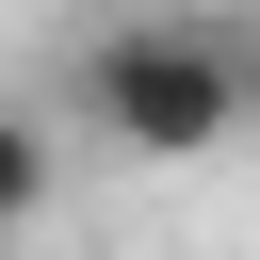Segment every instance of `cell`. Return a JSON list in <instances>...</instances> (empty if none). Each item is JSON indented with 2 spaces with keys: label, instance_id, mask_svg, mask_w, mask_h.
I'll use <instances>...</instances> for the list:
<instances>
[{
  "label": "cell",
  "instance_id": "obj_2",
  "mask_svg": "<svg viewBox=\"0 0 260 260\" xmlns=\"http://www.w3.org/2000/svg\"><path fill=\"white\" fill-rule=\"evenodd\" d=\"M32 195H49V130H32V114H0V244L32 228Z\"/></svg>",
  "mask_w": 260,
  "mask_h": 260
},
{
  "label": "cell",
  "instance_id": "obj_1",
  "mask_svg": "<svg viewBox=\"0 0 260 260\" xmlns=\"http://www.w3.org/2000/svg\"><path fill=\"white\" fill-rule=\"evenodd\" d=\"M244 114H260V49L228 16H114L81 49V130L130 162H211Z\"/></svg>",
  "mask_w": 260,
  "mask_h": 260
}]
</instances>
